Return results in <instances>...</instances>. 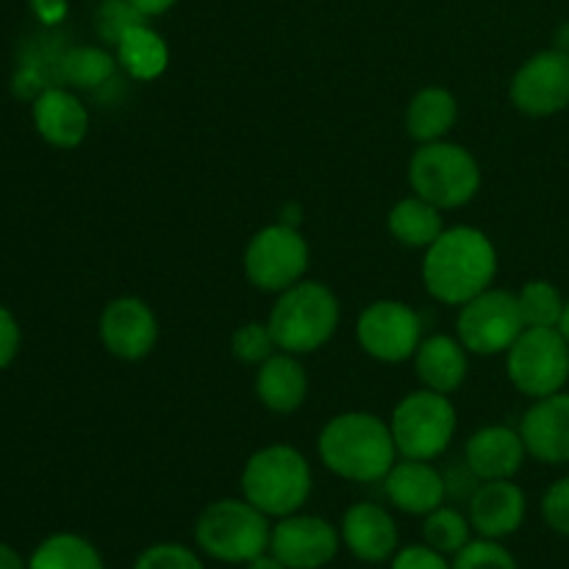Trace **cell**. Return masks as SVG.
<instances>
[{
	"label": "cell",
	"mask_w": 569,
	"mask_h": 569,
	"mask_svg": "<svg viewBox=\"0 0 569 569\" xmlns=\"http://www.w3.org/2000/svg\"><path fill=\"white\" fill-rule=\"evenodd\" d=\"M498 276V248L476 226H453L439 233L422 256V283L437 303L465 306L487 292Z\"/></svg>",
	"instance_id": "1"
},
{
	"label": "cell",
	"mask_w": 569,
	"mask_h": 569,
	"mask_svg": "<svg viewBox=\"0 0 569 569\" xmlns=\"http://www.w3.org/2000/svg\"><path fill=\"white\" fill-rule=\"evenodd\" d=\"M317 456L337 478L353 483H376L387 478L398 461L392 428L372 411H342L322 426Z\"/></svg>",
	"instance_id": "2"
},
{
	"label": "cell",
	"mask_w": 569,
	"mask_h": 569,
	"mask_svg": "<svg viewBox=\"0 0 569 569\" xmlns=\"http://www.w3.org/2000/svg\"><path fill=\"white\" fill-rule=\"evenodd\" d=\"M311 465L292 445L259 448L242 467V498L270 520L298 515L311 498Z\"/></svg>",
	"instance_id": "3"
},
{
	"label": "cell",
	"mask_w": 569,
	"mask_h": 569,
	"mask_svg": "<svg viewBox=\"0 0 569 569\" xmlns=\"http://www.w3.org/2000/svg\"><path fill=\"white\" fill-rule=\"evenodd\" d=\"M342 320V306L331 287L320 281H298L278 295L270 309L272 339L278 350L292 356H309L326 348Z\"/></svg>",
	"instance_id": "4"
},
{
	"label": "cell",
	"mask_w": 569,
	"mask_h": 569,
	"mask_svg": "<svg viewBox=\"0 0 569 569\" xmlns=\"http://www.w3.org/2000/svg\"><path fill=\"white\" fill-rule=\"evenodd\" d=\"M270 517L244 498H222L206 506L194 520V545L222 565H248L270 550Z\"/></svg>",
	"instance_id": "5"
},
{
	"label": "cell",
	"mask_w": 569,
	"mask_h": 569,
	"mask_svg": "<svg viewBox=\"0 0 569 569\" xmlns=\"http://www.w3.org/2000/svg\"><path fill=\"white\" fill-rule=\"evenodd\" d=\"M409 187L442 211L461 209L481 189V164L465 144L448 139L417 144L409 159Z\"/></svg>",
	"instance_id": "6"
},
{
	"label": "cell",
	"mask_w": 569,
	"mask_h": 569,
	"mask_svg": "<svg viewBox=\"0 0 569 569\" xmlns=\"http://www.w3.org/2000/svg\"><path fill=\"white\" fill-rule=\"evenodd\" d=\"M389 428L400 459L433 461L453 445L459 415L450 395L422 387L395 406Z\"/></svg>",
	"instance_id": "7"
},
{
	"label": "cell",
	"mask_w": 569,
	"mask_h": 569,
	"mask_svg": "<svg viewBox=\"0 0 569 569\" xmlns=\"http://www.w3.org/2000/svg\"><path fill=\"white\" fill-rule=\"evenodd\" d=\"M506 372L511 387L539 400L565 392L569 381V345L559 328H526L506 350Z\"/></svg>",
	"instance_id": "8"
},
{
	"label": "cell",
	"mask_w": 569,
	"mask_h": 569,
	"mask_svg": "<svg viewBox=\"0 0 569 569\" xmlns=\"http://www.w3.org/2000/svg\"><path fill=\"white\" fill-rule=\"evenodd\" d=\"M311 250L300 228L272 222L256 231L244 248V276L259 292L281 295L309 272Z\"/></svg>",
	"instance_id": "9"
},
{
	"label": "cell",
	"mask_w": 569,
	"mask_h": 569,
	"mask_svg": "<svg viewBox=\"0 0 569 569\" xmlns=\"http://www.w3.org/2000/svg\"><path fill=\"white\" fill-rule=\"evenodd\" d=\"M526 331L517 295L489 287L478 298L459 306L456 337L470 356H500Z\"/></svg>",
	"instance_id": "10"
},
{
	"label": "cell",
	"mask_w": 569,
	"mask_h": 569,
	"mask_svg": "<svg viewBox=\"0 0 569 569\" xmlns=\"http://www.w3.org/2000/svg\"><path fill=\"white\" fill-rule=\"evenodd\" d=\"M356 339L370 359L400 365L415 359L422 342V320L403 300L383 298L361 309L356 320Z\"/></svg>",
	"instance_id": "11"
},
{
	"label": "cell",
	"mask_w": 569,
	"mask_h": 569,
	"mask_svg": "<svg viewBox=\"0 0 569 569\" xmlns=\"http://www.w3.org/2000/svg\"><path fill=\"white\" fill-rule=\"evenodd\" d=\"M515 109L526 117H553L569 109V53L539 50L520 64L509 87Z\"/></svg>",
	"instance_id": "12"
},
{
	"label": "cell",
	"mask_w": 569,
	"mask_h": 569,
	"mask_svg": "<svg viewBox=\"0 0 569 569\" xmlns=\"http://www.w3.org/2000/svg\"><path fill=\"white\" fill-rule=\"evenodd\" d=\"M342 548L339 528L326 517L289 515L272 526L270 553L289 569H322L331 565Z\"/></svg>",
	"instance_id": "13"
},
{
	"label": "cell",
	"mask_w": 569,
	"mask_h": 569,
	"mask_svg": "<svg viewBox=\"0 0 569 569\" xmlns=\"http://www.w3.org/2000/svg\"><path fill=\"white\" fill-rule=\"evenodd\" d=\"M98 337L106 353L120 361H142L159 342V317L142 298L122 295L100 311Z\"/></svg>",
	"instance_id": "14"
},
{
	"label": "cell",
	"mask_w": 569,
	"mask_h": 569,
	"mask_svg": "<svg viewBox=\"0 0 569 569\" xmlns=\"http://www.w3.org/2000/svg\"><path fill=\"white\" fill-rule=\"evenodd\" d=\"M517 428L531 459L542 465H569V392L531 400Z\"/></svg>",
	"instance_id": "15"
},
{
	"label": "cell",
	"mask_w": 569,
	"mask_h": 569,
	"mask_svg": "<svg viewBox=\"0 0 569 569\" xmlns=\"http://www.w3.org/2000/svg\"><path fill=\"white\" fill-rule=\"evenodd\" d=\"M31 120L39 137L59 150H72L87 139L89 111L76 89L64 83H50L31 103Z\"/></svg>",
	"instance_id": "16"
},
{
	"label": "cell",
	"mask_w": 569,
	"mask_h": 569,
	"mask_svg": "<svg viewBox=\"0 0 569 569\" xmlns=\"http://www.w3.org/2000/svg\"><path fill=\"white\" fill-rule=\"evenodd\" d=\"M342 545L365 565H381L400 550V531L395 517L372 500L353 503L339 526Z\"/></svg>",
	"instance_id": "17"
},
{
	"label": "cell",
	"mask_w": 569,
	"mask_h": 569,
	"mask_svg": "<svg viewBox=\"0 0 569 569\" xmlns=\"http://www.w3.org/2000/svg\"><path fill=\"white\" fill-rule=\"evenodd\" d=\"M528 500L520 483L515 478L503 481H481L476 492L470 495L467 517L478 537L483 539H506L517 533L526 522Z\"/></svg>",
	"instance_id": "18"
},
{
	"label": "cell",
	"mask_w": 569,
	"mask_h": 569,
	"mask_svg": "<svg viewBox=\"0 0 569 569\" xmlns=\"http://www.w3.org/2000/svg\"><path fill=\"white\" fill-rule=\"evenodd\" d=\"M387 500L398 511L411 517H426L448 498V478L431 461L400 459L383 478Z\"/></svg>",
	"instance_id": "19"
},
{
	"label": "cell",
	"mask_w": 569,
	"mask_h": 569,
	"mask_svg": "<svg viewBox=\"0 0 569 569\" xmlns=\"http://www.w3.org/2000/svg\"><path fill=\"white\" fill-rule=\"evenodd\" d=\"M528 450L520 437V428L487 426L478 428L465 445V465L478 481H503L522 470Z\"/></svg>",
	"instance_id": "20"
},
{
	"label": "cell",
	"mask_w": 569,
	"mask_h": 569,
	"mask_svg": "<svg viewBox=\"0 0 569 569\" xmlns=\"http://www.w3.org/2000/svg\"><path fill=\"white\" fill-rule=\"evenodd\" d=\"M256 398L272 415H295L309 398V376H306L300 356L272 353L264 365L256 370Z\"/></svg>",
	"instance_id": "21"
},
{
	"label": "cell",
	"mask_w": 569,
	"mask_h": 569,
	"mask_svg": "<svg viewBox=\"0 0 569 569\" xmlns=\"http://www.w3.org/2000/svg\"><path fill=\"white\" fill-rule=\"evenodd\" d=\"M411 361H415V372L422 387L442 395H453L456 389L465 387L467 372H470V353L459 342V337H448V333L422 337Z\"/></svg>",
	"instance_id": "22"
},
{
	"label": "cell",
	"mask_w": 569,
	"mask_h": 569,
	"mask_svg": "<svg viewBox=\"0 0 569 569\" xmlns=\"http://www.w3.org/2000/svg\"><path fill=\"white\" fill-rule=\"evenodd\" d=\"M459 120V100L445 87H422L406 106V133L417 144L448 139Z\"/></svg>",
	"instance_id": "23"
},
{
	"label": "cell",
	"mask_w": 569,
	"mask_h": 569,
	"mask_svg": "<svg viewBox=\"0 0 569 569\" xmlns=\"http://www.w3.org/2000/svg\"><path fill=\"white\" fill-rule=\"evenodd\" d=\"M445 211L439 206L428 203L420 194L411 192L409 198L398 200V203L389 209L387 228L389 237L398 244H406V248L426 250L431 248L439 239V233L445 231Z\"/></svg>",
	"instance_id": "24"
},
{
	"label": "cell",
	"mask_w": 569,
	"mask_h": 569,
	"mask_svg": "<svg viewBox=\"0 0 569 569\" xmlns=\"http://www.w3.org/2000/svg\"><path fill=\"white\" fill-rule=\"evenodd\" d=\"M117 64L137 81H156L170 67V48L159 31L142 22L131 28L114 48Z\"/></svg>",
	"instance_id": "25"
},
{
	"label": "cell",
	"mask_w": 569,
	"mask_h": 569,
	"mask_svg": "<svg viewBox=\"0 0 569 569\" xmlns=\"http://www.w3.org/2000/svg\"><path fill=\"white\" fill-rule=\"evenodd\" d=\"M117 70V56L106 44H76L61 53L56 78L76 92H98L114 78Z\"/></svg>",
	"instance_id": "26"
},
{
	"label": "cell",
	"mask_w": 569,
	"mask_h": 569,
	"mask_svg": "<svg viewBox=\"0 0 569 569\" xmlns=\"http://www.w3.org/2000/svg\"><path fill=\"white\" fill-rule=\"evenodd\" d=\"M28 569H106L100 550L81 533H53L28 559Z\"/></svg>",
	"instance_id": "27"
},
{
	"label": "cell",
	"mask_w": 569,
	"mask_h": 569,
	"mask_svg": "<svg viewBox=\"0 0 569 569\" xmlns=\"http://www.w3.org/2000/svg\"><path fill=\"white\" fill-rule=\"evenodd\" d=\"M472 539L470 517L453 506H439L422 517V542L442 556H456Z\"/></svg>",
	"instance_id": "28"
},
{
	"label": "cell",
	"mask_w": 569,
	"mask_h": 569,
	"mask_svg": "<svg viewBox=\"0 0 569 569\" xmlns=\"http://www.w3.org/2000/svg\"><path fill=\"white\" fill-rule=\"evenodd\" d=\"M517 303H520V315L526 328H556L567 300L561 298V292L553 283L539 278V281H528L517 292Z\"/></svg>",
	"instance_id": "29"
},
{
	"label": "cell",
	"mask_w": 569,
	"mask_h": 569,
	"mask_svg": "<svg viewBox=\"0 0 569 569\" xmlns=\"http://www.w3.org/2000/svg\"><path fill=\"white\" fill-rule=\"evenodd\" d=\"M142 22H148V17L139 14L131 0H100L94 11V31L106 48H117V42Z\"/></svg>",
	"instance_id": "30"
},
{
	"label": "cell",
	"mask_w": 569,
	"mask_h": 569,
	"mask_svg": "<svg viewBox=\"0 0 569 569\" xmlns=\"http://www.w3.org/2000/svg\"><path fill=\"white\" fill-rule=\"evenodd\" d=\"M450 569H520L509 548L500 539H470L450 561Z\"/></svg>",
	"instance_id": "31"
},
{
	"label": "cell",
	"mask_w": 569,
	"mask_h": 569,
	"mask_svg": "<svg viewBox=\"0 0 569 569\" xmlns=\"http://www.w3.org/2000/svg\"><path fill=\"white\" fill-rule=\"evenodd\" d=\"M272 353H278V345L267 322H244L231 337V356L242 365H264Z\"/></svg>",
	"instance_id": "32"
},
{
	"label": "cell",
	"mask_w": 569,
	"mask_h": 569,
	"mask_svg": "<svg viewBox=\"0 0 569 569\" xmlns=\"http://www.w3.org/2000/svg\"><path fill=\"white\" fill-rule=\"evenodd\" d=\"M133 569H206L198 550L178 542H159L144 548L133 561Z\"/></svg>",
	"instance_id": "33"
},
{
	"label": "cell",
	"mask_w": 569,
	"mask_h": 569,
	"mask_svg": "<svg viewBox=\"0 0 569 569\" xmlns=\"http://www.w3.org/2000/svg\"><path fill=\"white\" fill-rule=\"evenodd\" d=\"M542 517L550 531L569 537V476L559 478L542 498Z\"/></svg>",
	"instance_id": "34"
},
{
	"label": "cell",
	"mask_w": 569,
	"mask_h": 569,
	"mask_svg": "<svg viewBox=\"0 0 569 569\" xmlns=\"http://www.w3.org/2000/svg\"><path fill=\"white\" fill-rule=\"evenodd\" d=\"M389 569H450L448 556L437 553L433 548L422 545H409V548H400L398 553L389 559Z\"/></svg>",
	"instance_id": "35"
},
{
	"label": "cell",
	"mask_w": 569,
	"mask_h": 569,
	"mask_svg": "<svg viewBox=\"0 0 569 569\" xmlns=\"http://www.w3.org/2000/svg\"><path fill=\"white\" fill-rule=\"evenodd\" d=\"M20 342H22V333H20V322L17 317L11 315L6 306H0V370L11 365L20 353Z\"/></svg>",
	"instance_id": "36"
},
{
	"label": "cell",
	"mask_w": 569,
	"mask_h": 569,
	"mask_svg": "<svg viewBox=\"0 0 569 569\" xmlns=\"http://www.w3.org/2000/svg\"><path fill=\"white\" fill-rule=\"evenodd\" d=\"M31 9L44 28H56L67 17V0H31Z\"/></svg>",
	"instance_id": "37"
},
{
	"label": "cell",
	"mask_w": 569,
	"mask_h": 569,
	"mask_svg": "<svg viewBox=\"0 0 569 569\" xmlns=\"http://www.w3.org/2000/svg\"><path fill=\"white\" fill-rule=\"evenodd\" d=\"M133 6H137V11L142 17H148V20H153V17H164L167 11L176 9L178 0H131Z\"/></svg>",
	"instance_id": "38"
},
{
	"label": "cell",
	"mask_w": 569,
	"mask_h": 569,
	"mask_svg": "<svg viewBox=\"0 0 569 569\" xmlns=\"http://www.w3.org/2000/svg\"><path fill=\"white\" fill-rule=\"evenodd\" d=\"M0 569H28V561L11 545L0 542Z\"/></svg>",
	"instance_id": "39"
},
{
	"label": "cell",
	"mask_w": 569,
	"mask_h": 569,
	"mask_svg": "<svg viewBox=\"0 0 569 569\" xmlns=\"http://www.w3.org/2000/svg\"><path fill=\"white\" fill-rule=\"evenodd\" d=\"M244 569H289V567L283 565L281 559H276V556H272L270 550H267V553L256 556L253 561H248V565H244Z\"/></svg>",
	"instance_id": "40"
},
{
	"label": "cell",
	"mask_w": 569,
	"mask_h": 569,
	"mask_svg": "<svg viewBox=\"0 0 569 569\" xmlns=\"http://www.w3.org/2000/svg\"><path fill=\"white\" fill-rule=\"evenodd\" d=\"M553 48L561 50V53H569V20H565L559 28H556Z\"/></svg>",
	"instance_id": "41"
},
{
	"label": "cell",
	"mask_w": 569,
	"mask_h": 569,
	"mask_svg": "<svg viewBox=\"0 0 569 569\" xmlns=\"http://www.w3.org/2000/svg\"><path fill=\"white\" fill-rule=\"evenodd\" d=\"M556 328H559V333L567 339V345H569V300L565 303V311H561V320Z\"/></svg>",
	"instance_id": "42"
}]
</instances>
